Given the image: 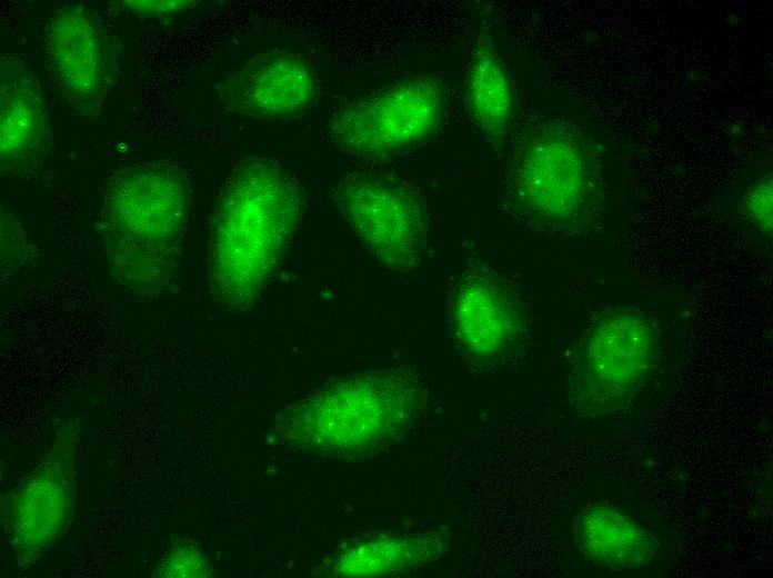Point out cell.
Returning a JSON list of instances; mask_svg holds the SVG:
<instances>
[{
    "label": "cell",
    "instance_id": "6da1fadb",
    "mask_svg": "<svg viewBox=\"0 0 773 578\" xmlns=\"http://www.w3.org/2000/svg\"><path fill=\"white\" fill-rule=\"evenodd\" d=\"M305 210L298 178L279 161L250 156L235 165L210 220L207 273L217 307L251 309L274 278Z\"/></svg>",
    "mask_w": 773,
    "mask_h": 578
},
{
    "label": "cell",
    "instance_id": "7a4b0ae2",
    "mask_svg": "<svg viewBox=\"0 0 773 578\" xmlns=\"http://www.w3.org/2000/svg\"><path fill=\"white\" fill-rule=\"evenodd\" d=\"M191 202L187 171L171 160L134 162L109 176L98 237L119 285L147 298L169 288L179 269Z\"/></svg>",
    "mask_w": 773,
    "mask_h": 578
},
{
    "label": "cell",
    "instance_id": "3957f363",
    "mask_svg": "<svg viewBox=\"0 0 773 578\" xmlns=\"http://www.w3.org/2000/svg\"><path fill=\"white\" fill-rule=\"evenodd\" d=\"M428 389L419 373L390 366L347 375L281 411L273 439L287 448L337 460L384 451L420 421Z\"/></svg>",
    "mask_w": 773,
    "mask_h": 578
},
{
    "label": "cell",
    "instance_id": "277c9868",
    "mask_svg": "<svg viewBox=\"0 0 773 578\" xmlns=\"http://www.w3.org/2000/svg\"><path fill=\"white\" fill-rule=\"evenodd\" d=\"M500 198L513 219L535 231L562 238L588 235L605 198L599 144L570 121H530L513 139Z\"/></svg>",
    "mask_w": 773,
    "mask_h": 578
},
{
    "label": "cell",
    "instance_id": "5b68a950",
    "mask_svg": "<svg viewBox=\"0 0 773 578\" xmlns=\"http://www.w3.org/2000/svg\"><path fill=\"white\" fill-rule=\"evenodd\" d=\"M660 348L659 326L644 311L619 305L596 313L573 349L572 409L591 418L624 409L655 369Z\"/></svg>",
    "mask_w": 773,
    "mask_h": 578
},
{
    "label": "cell",
    "instance_id": "8992f818",
    "mask_svg": "<svg viewBox=\"0 0 773 578\" xmlns=\"http://www.w3.org/2000/svg\"><path fill=\"white\" fill-rule=\"evenodd\" d=\"M448 107V89L440 77L413 74L342 104L331 114L327 134L345 155L389 160L435 138Z\"/></svg>",
    "mask_w": 773,
    "mask_h": 578
},
{
    "label": "cell",
    "instance_id": "52a82bcc",
    "mask_svg": "<svg viewBox=\"0 0 773 578\" xmlns=\"http://www.w3.org/2000/svg\"><path fill=\"white\" fill-rule=\"evenodd\" d=\"M331 197L353 235L386 271L406 275L425 259L430 217L419 190L396 173L350 170L332 186Z\"/></svg>",
    "mask_w": 773,
    "mask_h": 578
},
{
    "label": "cell",
    "instance_id": "ba28073f",
    "mask_svg": "<svg viewBox=\"0 0 773 578\" xmlns=\"http://www.w3.org/2000/svg\"><path fill=\"white\" fill-rule=\"evenodd\" d=\"M445 322L460 359L483 373L501 367L521 349L529 315L504 275L481 258H471L450 282Z\"/></svg>",
    "mask_w": 773,
    "mask_h": 578
},
{
    "label": "cell",
    "instance_id": "9c48e42d",
    "mask_svg": "<svg viewBox=\"0 0 773 578\" xmlns=\"http://www.w3.org/2000/svg\"><path fill=\"white\" fill-rule=\"evenodd\" d=\"M78 419L62 422L36 467L3 498L2 524L20 570L36 565L68 531L76 507Z\"/></svg>",
    "mask_w": 773,
    "mask_h": 578
},
{
    "label": "cell",
    "instance_id": "30bf717a",
    "mask_svg": "<svg viewBox=\"0 0 773 578\" xmlns=\"http://www.w3.org/2000/svg\"><path fill=\"white\" fill-rule=\"evenodd\" d=\"M42 48L59 93L79 114L102 111L121 70V48L106 21L80 3H66L48 16Z\"/></svg>",
    "mask_w": 773,
    "mask_h": 578
},
{
    "label": "cell",
    "instance_id": "8fae6325",
    "mask_svg": "<svg viewBox=\"0 0 773 578\" xmlns=\"http://www.w3.org/2000/svg\"><path fill=\"white\" fill-rule=\"evenodd\" d=\"M220 103L239 116L285 120L311 109L320 96V82L311 63L288 50L254 54L217 86Z\"/></svg>",
    "mask_w": 773,
    "mask_h": 578
},
{
    "label": "cell",
    "instance_id": "7c38bea8",
    "mask_svg": "<svg viewBox=\"0 0 773 578\" xmlns=\"http://www.w3.org/2000/svg\"><path fill=\"white\" fill-rule=\"evenodd\" d=\"M51 148L50 117L41 84L17 54L0 59V171L20 177L36 171Z\"/></svg>",
    "mask_w": 773,
    "mask_h": 578
},
{
    "label": "cell",
    "instance_id": "4fadbf2b",
    "mask_svg": "<svg viewBox=\"0 0 773 578\" xmlns=\"http://www.w3.org/2000/svg\"><path fill=\"white\" fill-rule=\"evenodd\" d=\"M453 528L442 525L420 532H374L340 547L330 557L325 575L389 577L409 574L443 558L450 549Z\"/></svg>",
    "mask_w": 773,
    "mask_h": 578
},
{
    "label": "cell",
    "instance_id": "5bb4252c",
    "mask_svg": "<svg viewBox=\"0 0 773 578\" xmlns=\"http://www.w3.org/2000/svg\"><path fill=\"white\" fill-rule=\"evenodd\" d=\"M465 110L498 152L504 148L516 113V97L509 69L485 18L480 28L464 80Z\"/></svg>",
    "mask_w": 773,
    "mask_h": 578
},
{
    "label": "cell",
    "instance_id": "9a60e30c",
    "mask_svg": "<svg viewBox=\"0 0 773 578\" xmlns=\"http://www.w3.org/2000/svg\"><path fill=\"white\" fill-rule=\"evenodd\" d=\"M574 542L590 561L612 570L646 566L659 548V538L608 502L586 506L574 524Z\"/></svg>",
    "mask_w": 773,
    "mask_h": 578
},
{
    "label": "cell",
    "instance_id": "2e32d148",
    "mask_svg": "<svg viewBox=\"0 0 773 578\" xmlns=\"http://www.w3.org/2000/svg\"><path fill=\"white\" fill-rule=\"evenodd\" d=\"M212 575V565L199 546L185 539L173 538L151 576L157 578H202Z\"/></svg>",
    "mask_w": 773,
    "mask_h": 578
},
{
    "label": "cell",
    "instance_id": "e0dca14e",
    "mask_svg": "<svg viewBox=\"0 0 773 578\" xmlns=\"http://www.w3.org/2000/svg\"><path fill=\"white\" fill-rule=\"evenodd\" d=\"M772 177L764 175L753 181L742 198L743 216L765 237L772 238Z\"/></svg>",
    "mask_w": 773,
    "mask_h": 578
},
{
    "label": "cell",
    "instance_id": "ac0fdd59",
    "mask_svg": "<svg viewBox=\"0 0 773 578\" xmlns=\"http://www.w3.org/2000/svg\"><path fill=\"white\" fill-rule=\"evenodd\" d=\"M193 0H121L112 1V10L129 12L138 17L163 20L198 6Z\"/></svg>",
    "mask_w": 773,
    "mask_h": 578
}]
</instances>
